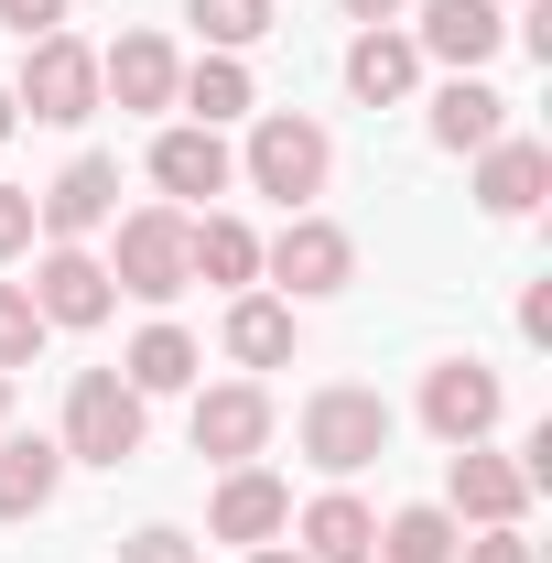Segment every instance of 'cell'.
<instances>
[{
	"label": "cell",
	"instance_id": "6da1fadb",
	"mask_svg": "<svg viewBox=\"0 0 552 563\" xmlns=\"http://www.w3.org/2000/svg\"><path fill=\"white\" fill-rule=\"evenodd\" d=\"M239 174H250V196H272L281 217H303L325 196V174H336V141L314 131L303 109H261L250 120V152H239Z\"/></svg>",
	"mask_w": 552,
	"mask_h": 563
},
{
	"label": "cell",
	"instance_id": "7a4b0ae2",
	"mask_svg": "<svg viewBox=\"0 0 552 563\" xmlns=\"http://www.w3.org/2000/svg\"><path fill=\"white\" fill-rule=\"evenodd\" d=\"M390 401L379 390H357V379H325L314 401H303V466H325V477H357V466H379L390 455Z\"/></svg>",
	"mask_w": 552,
	"mask_h": 563
},
{
	"label": "cell",
	"instance_id": "3957f363",
	"mask_svg": "<svg viewBox=\"0 0 552 563\" xmlns=\"http://www.w3.org/2000/svg\"><path fill=\"white\" fill-rule=\"evenodd\" d=\"M11 109H33L44 131L98 120V55H87L76 33H33V44H22V76H11Z\"/></svg>",
	"mask_w": 552,
	"mask_h": 563
},
{
	"label": "cell",
	"instance_id": "277c9868",
	"mask_svg": "<svg viewBox=\"0 0 552 563\" xmlns=\"http://www.w3.org/2000/svg\"><path fill=\"white\" fill-rule=\"evenodd\" d=\"M261 272L281 282V292H292V303H325V292H346V282H357V239H346L336 217H281L272 239H261Z\"/></svg>",
	"mask_w": 552,
	"mask_h": 563
},
{
	"label": "cell",
	"instance_id": "5b68a950",
	"mask_svg": "<svg viewBox=\"0 0 552 563\" xmlns=\"http://www.w3.org/2000/svg\"><path fill=\"white\" fill-rule=\"evenodd\" d=\"M66 455L76 466H131L141 455V390L120 368H76L66 379Z\"/></svg>",
	"mask_w": 552,
	"mask_h": 563
},
{
	"label": "cell",
	"instance_id": "8992f818",
	"mask_svg": "<svg viewBox=\"0 0 552 563\" xmlns=\"http://www.w3.org/2000/svg\"><path fill=\"white\" fill-rule=\"evenodd\" d=\"M109 282L131 292V303H174L185 292V207H131L120 217V239H109Z\"/></svg>",
	"mask_w": 552,
	"mask_h": 563
},
{
	"label": "cell",
	"instance_id": "52a82bcc",
	"mask_svg": "<svg viewBox=\"0 0 552 563\" xmlns=\"http://www.w3.org/2000/svg\"><path fill=\"white\" fill-rule=\"evenodd\" d=\"M498 412H509V379H498L487 357H433V368H422V422H433L444 444H487Z\"/></svg>",
	"mask_w": 552,
	"mask_h": 563
},
{
	"label": "cell",
	"instance_id": "ba28073f",
	"mask_svg": "<svg viewBox=\"0 0 552 563\" xmlns=\"http://www.w3.org/2000/svg\"><path fill=\"white\" fill-rule=\"evenodd\" d=\"M33 314L44 325H109V303H120V282H109V261L98 250H76V239H55L44 261H33Z\"/></svg>",
	"mask_w": 552,
	"mask_h": 563
},
{
	"label": "cell",
	"instance_id": "9c48e42d",
	"mask_svg": "<svg viewBox=\"0 0 552 563\" xmlns=\"http://www.w3.org/2000/svg\"><path fill=\"white\" fill-rule=\"evenodd\" d=\"M444 509H455V520H477V531H520L531 477H520L509 455H487V444H455V455H444Z\"/></svg>",
	"mask_w": 552,
	"mask_h": 563
},
{
	"label": "cell",
	"instance_id": "30bf717a",
	"mask_svg": "<svg viewBox=\"0 0 552 563\" xmlns=\"http://www.w3.org/2000/svg\"><path fill=\"white\" fill-rule=\"evenodd\" d=\"M196 455H217V466H250L261 444H272V390L261 379H217V390H196Z\"/></svg>",
	"mask_w": 552,
	"mask_h": 563
},
{
	"label": "cell",
	"instance_id": "8fae6325",
	"mask_svg": "<svg viewBox=\"0 0 552 563\" xmlns=\"http://www.w3.org/2000/svg\"><path fill=\"white\" fill-rule=\"evenodd\" d=\"M33 217H44V239H76V250H87V239L120 217V163H109V152H76L66 174L33 196Z\"/></svg>",
	"mask_w": 552,
	"mask_h": 563
},
{
	"label": "cell",
	"instance_id": "7c38bea8",
	"mask_svg": "<svg viewBox=\"0 0 552 563\" xmlns=\"http://www.w3.org/2000/svg\"><path fill=\"white\" fill-rule=\"evenodd\" d=\"M207 531H217V542H239V553H261V542L292 531V488H281L272 466H228L217 498H207Z\"/></svg>",
	"mask_w": 552,
	"mask_h": 563
},
{
	"label": "cell",
	"instance_id": "4fadbf2b",
	"mask_svg": "<svg viewBox=\"0 0 552 563\" xmlns=\"http://www.w3.org/2000/svg\"><path fill=\"white\" fill-rule=\"evenodd\" d=\"M498 44H509V11H498V0H422L412 55H433V66H455V76H477Z\"/></svg>",
	"mask_w": 552,
	"mask_h": 563
},
{
	"label": "cell",
	"instance_id": "5bb4252c",
	"mask_svg": "<svg viewBox=\"0 0 552 563\" xmlns=\"http://www.w3.org/2000/svg\"><path fill=\"white\" fill-rule=\"evenodd\" d=\"M174 87H185V55L163 44V33H120L109 55H98V98H120V109H174Z\"/></svg>",
	"mask_w": 552,
	"mask_h": 563
},
{
	"label": "cell",
	"instance_id": "9a60e30c",
	"mask_svg": "<svg viewBox=\"0 0 552 563\" xmlns=\"http://www.w3.org/2000/svg\"><path fill=\"white\" fill-rule=\"evenodd\" d=\"M152 185H163V196H185V207H196V196H228V185H239V152L185 120V131L152 141Z\"/></svg>",
	"mask_w": 552,
	"mask_h": 563
},
{
	"label": "cell",
	"instance_id": "2e32d148",
	"mask_svg": "<svg viewBox=\"0 0 552 563\" xmlns=\"http://www.w3.org/2000/svg\"><path fill=\"white\" fill-rule=\"evenodd\" d=\"M542 185H552V152H542V141L498 131V141L477 152V207H487V217H531V207H542Z\"/></svg>",
	"mask_w": 552,
	"mask_h": 563
},
{
	"label": "cell",
	"instance_id": "e0dca14e",
	"mask_svg": "<svg viewBox=\"0 0 552 563\" xmlns=\"http://www.w3.org/2000/svg\"><path fill=\"white\" fill-rule=\"evenodd\" d=\"M346 87H357L368 109H401V98L422 87L412 33H390V22H357V44H346Z\"/></svg>",
	"mask_w": 552,
	"mask_h": 563
},
{
	"label": "cell",
	"instance_id": "ac0fdd59",
	"mask_svg": "<svg viewBox=\"0 0 552 563\" xmlns=\"http://www.w3.org/2000/svg\"><path fill=\"white\" fill-rule=\"evenodd\" d=\"M292 531H303V563H379V509L346 488H325Z\"/></svg>",
	"mask_w": 552,
	"mask_h": 563
},
{
	"label": "cell",
	"instance_id": "d6986e66",
	"mask_svg": "<svg viewBox=\"0 0 552 563\" xmlns=\"http://www.w3.org/2000/svg\"><path fill=\"white\" fill-rule=\"evenodd\" d=\"M55 488H66V444H44V433H0V520L55 509Z\"/></svg>",
	"mask_w": 552,
	"mask_h": 563
},
{
	"label": "cell",
	"instance_id": "ffe728a7",
	"mask_svg": "<svg viewBox=\"0 0 552 563\" xmlns=\"http://www.w3.org/2000/svg\"><path fill=\"white\" fill-rule=\"evenodd\" d=\"M185 272L250 292V282H261V228H239V217H185Z\"/></svg>",
	"mask_w": 552,
	"mask_h": 563
},
{
	"label": "cell",
	"instance_id": "44dd1931",
	"mask_svg": "<svg viewBox=\"0 0 552 563\" xmlns=\"http://www.w3.org/2000/svg\"><path fill=\"white\" fill-rule=\"evenodd\" d=\"M498 131H509V98H498L487 76H444V98H433V141H444V152H487Z\"/></svg>",
	"mask_w": 552,
	"mask_h": 563
},
{
	"label": "cell",
	"instance_id": "7402d4cb",
	"mask_svg": "<svg viewBox=\"0 0 552 563\" xmlns=\"http://www.w3.org/2000/svg\"><path fill=\"white\" fill-rule=\"evenodd\" d=\"M217 347L239 357V368H281V357H292V303H281V292H239L228 325H217Z\"/></svg>",
	"mask_w": 552,
	"mask_h": 563
},
{
	"label": "cell",
	"instance_id": "603a6c76",
	"mask_svg": "<svg viewBox=\"0 0 552 563\" xmlns=\"http://www.w3.org/2000/svg\"><path fill=\"white\" fill-rule=\"evenodd\" d=\"M455 542H466V520L444 498H412V509L379 520V563H455Z\"/></svg>",
	"mask_w": 552,
	"mask_h": 563
},
{
	"label": "cell",
	"instance_id": "cb8c5ba5",
	"mask_svg": "<svg viewBox=\"0 0 552 563\" xmlns=\"http://www.w3.org/2000/svg\"><path fill=\"white\" fill-rule=\"evenodd\" d=\"M120 379H131L141 401H163V390H196V336H185V325H141L131 357H120Z\"/></svg>",
	"mask_w": 552,
	"mask_h": 563
},
{
	"label": "cell",
	"instance_id": "d4e9b609",
	"mask_svg": "<svg viewBox=\"0 0 552 563\" xmlns=\"http://www.w3.org/2000/svg\"><path fill=\"white\" fill-rule=\"evenodd\" d=\"M174 98L196 109V131H228V120H250V109H261V98H250V66H239V55H196Z\"/></svg>",
	"mask_w": 552,
	"mask_h": 563
},
{
	"label": "cell",
	"instance_id": "484cf974",
	"mask_svg": "<svg viewBox=\"0 0 552 563\" xmlns=\"http://www.w3.org/2000/svg\"><path fill=\"white\" fill-rule=\"evenodd\" d=\"M185 11H196L207 55H250V44L272 33V0H185Z\"/></svg>",
	"mask_w": 552,
	"mask_h": 563
},
{
	"label": "cell",
	"instance_id": "4316f807",
	"mask_svg": "<svg viewBox=\"0 0 552 563\" xmlns=\"http://www.w3.org/2000/svg\"><path fill=\"white\" fill-rule=\"evenodd\" d=\"M44 336H55V325L33 314V292H22V282H0V368H33Z\"/></svg>",
	"mask_w": 552,
	"mask_h": 563
},
{
	"label": "cell",
	"instance_id": "83f0119b",
	"mask_svg": "<svg viewBox=\"0 0 552 563\" xmlns=\"http://www.w3.org/2000/svg\"><path fill=\"white\" fill-rule=\"evenodd\" d=\"M44 239V217H33V185H0V261H22Z\"/></svg>",
	"mask_w": 552,
	"mask_h": 563
},
{
	"label": "cell",
	"instance_id": "f1b7e54d",
	"mask_svg": "<svg viewBox=\"0 0 552 563\" xmlns=\"http://www.w3.org/2000/svg\"><path fill=\"white\" fill-rule=\"evenodd\" d=\"M66 11H76V0H0V33L33 44V33H66Z\"/></svg>",
	"mask_w": 552,
	"mask_h": 563
},
{
	"label": "cell",
	"instance_id": "f546056e",
	"mask_svg": "<svg viewBox=\"0 0 552 563\" xmlns=\"http://www.w3.org/2000/svg\"><path fill=\"white\" fill-rule=\"evenodd\" d=\"M120 563H196V542H185V531H131Z\"/></svg>",
	"mask_w": 552,
	"mask_h": 563
},
{
	"label": "cell",
	"instance_id": "4dcf8cb0",
	"mask_svg": "<svg viewBox=\"0 0 552 563\" xmlns=\"http://www.w3.org/2000/svg\"><path fill=\"white\" fill-rule=\"evenodd\" d=\"M455 563H542L520 531H477V542H455Z\"/></svg>",
	"mask_w": 552,
	"mask_h": 563
},
{
	"label": "cell",
	"instance_id": "1f68e13d",
	"mask_svg": "<svg viewBox=\"0 0 552 563\" xmlns=\"http://www.w3.org/2000/svg\"><path fill=\"white\" fill-rule=\"evenodd\" d=\"M520 336H531V347L552 336V282H531V292H520Z\"/></svg>",
	"mask_w": 552,
	"mask_h": 563
},
{
	"label": "cell",
	"instance_id": "d6a6232c",
	"mask_svg": "<svg viewBox=\"0 0 552 563\" xmlns=\"http://www.w3.org/2000/svg\"><path fill=\"white\" fill-rule=\"evenodd\" d=\"M390 11H401V0H346V22H390Z\"/></svg>",
	"mask_w": 552,
	"mask_h": 563
},
{
	"label": "cell",
	"instance_id": "836d02e7",
	"mask_svg": "<svg viewBox=\"0 0 552 563\" xmlns=\"http://www.w3.org/2000/svg\"><path fill=\"white\" fill-rule=\"evenodd\" d=\"M11 131H22V109H11V87H0V141H11Z\"/></svg>",
	"mask_w": 552,
	"mask_h": 563
},
{
	"label": "cell",
	"instance_id": "e575fe53",
	"mask_svg": "<svg viewBox=\"0 0 552 563\" xmlns=\"http://www.w3.org/2000/svg\"><path fill=\"white\" fill-rule=\"evenodd\" d=\"M250 563H303V553H281V542H261V553H250Z\"/></svg>",
	"mask_w": 552,
	"mask_h": 563
},
{
	"label": "cell",
	"instance_id": "d590c367",
	"mask_svg": "<svg viewBox=\"0 0 552 563\" xmlns=\"http://www.w3.org/2000/svg\"><path fill=\"white\" fill-rule=\"evenodd\" d=\"M0 422H11V368H0Z\"/></svg>",
	"mask_w": 552,
	"mask_h": 563
},
{
	"label": "cell",
	"instance_id": "8d00e7d4",
	"mask_svg": "<svg viewBox=\"0 0 552 563\" xmlns=\"http://www.w3.org/2000/svg\"><path fill=\"white\" fill-rule=\"evenodd\" d=\"M498 11H509V0H498Z\"/></svg>",
	"mask_w": 552,
	"mask_h": 563
}]
</instances>
